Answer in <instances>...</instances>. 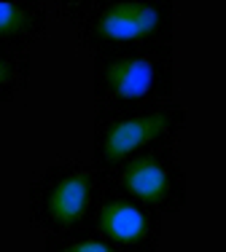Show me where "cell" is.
<instances>
[{
  "label": "cell",
  "mask_w": 226,
  "mask_h": 252,
  "mask_svg": "<svg viewBox=\"0 0 226 252\" xmlns=\"http://www.w3.org/2000/svg\"><path fill=\"white\" fill-rule=\"evenodd\" d=\"M183 126H186V107L178 102L97 105L92 166L111 177L135 156L156 148H172Z\"/></svg>",
  "instance_id": "obj_1"
},
{
  "label": "cell",
  "mask_w": 226,
  "mask_h": 252,
  "mask_svg": "<svg viewBox=\"0 0 226 252\" xmlns=\"http://www.w3.org/2000/svg\"><path fill=\"white\" fill-rule=\"evenodd\" d=\"M57 14L75 27L89 51L172 43L175 32V5L170 0H78L59 3Z\"/></svg>",
  "instance_id": "obj_2"
},
{
  "label": "cell",
  "mask_w": 226,
  "mask_h": 252,
  "mask_svg": "<svg viewBox=\"0 0 226 252\" xmlns=\"http://www.w3.org/2000/svg\"><path fill=\"white\" fill-rule=\"evenodd\" d=\"M92 92L97 105L172 102L175 94L172 43L92 51Z\"/></svg>",
  "instance_id": "obj_3"
},
{
  "label": "cell",
  "mask_w": 226,
  "mask_h": 252,
  "mask_svg": "<svg viewBox=\"0 0 226 252\" xmlns=\"http://www.w3.org/2000/svg\"><path fill=\"white\" fill-rule=\"evenodd\" d=\"M105 180L108 177L94 166L75 164V161H62V164L49 166L35 183H30V223L43 228L46 236L89 228L94 201Z\"/></svg>",
  "instance_id": "obj_4"
},
{
  "label": "cell",
  "mask_w": 226,
  "mask_h": 252,
  "mask_svg": "<svg viewBox=\"0 0 226 252\" xmlns=\"http://www.w3.org/2000/svg\"><path fill=\"white\" fill-rule=\"evenodd\" d=\"M89 228L105 236L121 252H159L164 215L129 196L108 177L94 201Z\"/></svg>",
  "instance_id": "obj_5"
},
{
  "label": "cell",
  "mask_w": 226,
  "mask_h": 252,
  "mask_svg": "<svg viewBox=\"0 0 226 252\" xmlns=\"http://www.w3.org/2000/svg\"><path fill=\"white\" fill-rule=\"evenodd\" d=\"M111 180L159 215L181 212L188 199L186 169L172 148H156L135 156L124 166H118Z\"/></svg>",
  "instance_id": "obj_6"
},
{
  "label": "cell",
  "mask_w": 226,
  "mask_h": 252,
  "mask_svg": "<svg viewBox=\"0 0 226 252\" xmlns=\"http://www.w3.org/2000/svg\"><path fill=\"white\" fill-rule=\"evenodd\" d=\"M49 16L38 0H0V49L30 51L46 35Z\"/></svg>",
  "instance_id": "obj_7"
},
{
  "label": "cell",
  "mask_w": 226,
  "mask_h": 252,
  "mask_svg": "<svg viewBox=\"0 0 226 252\" xmlns=\"http://www.w3.org/2000/svg\"><path fill=\"white\" fill-rule=\"evenodd\" d=\"M33 59L30 51L0 49V102H11L27 83Z\"/></svg>",
  "instance_id": "obj_8"
},
{
  "label": "cell",
  "mask_w": 226,
  "mask_h": 252,
  "mask_svg": "<svg viewBox=\"0 0 226 252\" xmlns=\"http://www.w3.org/2000/svg\"><path fill=\"white\" fill-rule=\"evenodd\" d=\"M43 252H121L118 247H113L105 236H100L92 228H81V231H70V233H59V236H46Z\"/></svg>",
  "instance_id": "obj_9"
}]
</instances>
